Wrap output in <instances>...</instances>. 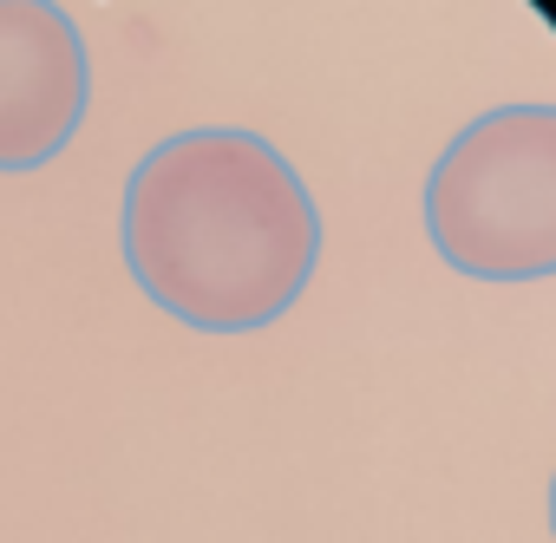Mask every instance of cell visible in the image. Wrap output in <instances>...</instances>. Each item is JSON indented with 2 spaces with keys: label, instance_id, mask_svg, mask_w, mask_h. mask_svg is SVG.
<instances>
[{
  "label": "cell",
  "instance_id": "cell-1",
  "mask_svg": "<svg viewBox=\"0 0 556 543\" xmlns=\"http://www.w3.org/2000/svg\"><path fill=\"white\" fill-rule=\"evenodd\" d=\"M118 249L138 295L170 321L255 334L308 295L321 268V203L262 131L190 125L131 164Z\"/></svg>",
  "mask_w": 556,
  "mask_h": 543
},
{
  "label": "cell",
  "instance_id": "cell-2",
  "mask_svg": "<svg viewBox=\"0 0 556 543\" xmlns=\"http://www.w3.org/2000/svg\"><path fill=\"white\" fill-rule=\"evenodd\" d=\"M426 242L471 282L556 276V105H497L452 131L426 171Z\"/></svg>",
  "mask_w": 556,
  "mask_h": 543
},
{
  "label": "cell",
  "instance_id": "cell-3",
  "mask_svg": "<svg viewBox=\"0 0 556 543\" xmlns=\"http://www.w3.org/2000/svg\"><path fill=\"white\" fill-rule=\"evenodd\" d=\"M92 105V53L60 0H0V171L53 164Z\"/></svg>",
  "mask_w": 556,
  "mask_h": 543
},
{
  "label": "cell",
  "instance_id": "cell-4",
  "mask_svg": "<svg viewBox=\"0 0 556 543\" xmlns=\"http://www.w3.org/2000/svg\"><path fill=\"white\" fill-rule=\"evenodd\" d=\"M549 536H556V478H549Z\"/></svg>",
  "mask_w": 556,
  "mask_h": 543
}]
</instances>
